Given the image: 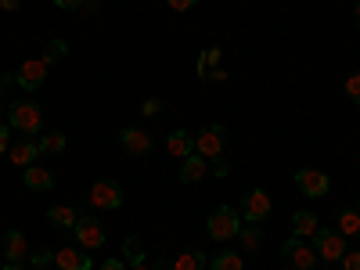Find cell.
<instances>
[{
	"label": "cell",
	"mask_w": 360,
	"mask_h": 270,
	"mask_svg": "<svg viewBox=\"0 0 360 270\" xmlns=\"http://www.w3.org/2000/svg\"><path fill=\"white\" fill-rule=\"evenodd\" d=\"M8 127L11 130H18V134H40V127H44V112H40V105H33V101H15V105H8Z\"/></svg>",
	"instance_id": "6da1fadb"
},
{
	"label": "cell",
	"mask_w": 360,
	"mask_h": 270,
	"mask_svg": "<svg viewBox=\"0 0 360 270\" xmlns=\"http://www.w3.org/2000/svg\"><path fill=\"white\" fill-rule=\"evenodd\" d=\"M205 231H209V238H213V242H227V238H238V231H242V217H238V209L220 205L217 213L209 217Z\"/></svg>",
	"instance_id": "7a4b0ae2"
},
{
	"label": "cell",
	"mask_w": 360,
	"mask_h": 270,
	"mask_svg": "<svg viewBox=\"0 0 360 270\" xmlns=\"http://www.w3.org/2000/svg\"><path fill=\"white\" fill-rule=\"evenodd\" d=\"M224 144H227V127H220V123H213V127H205V130H198V137H195V152L202 155V159H220L224 155Z\"/></svg>",
	"instance_id": "3957f363"
},
{
	"label": "cell",
	"mask_w": 360,
	"mask_h": 270,
	"mask_svg": "<svg viewBox=\"0 0 360 270\" xmlns=\"http://www.w3.org/2000/svg\"><path fill=\"white\" fill-rule=\"evenodd\" d=\"M314 249H317V259L324 263H339L346 256V238L339 231H328V227H317L314 234Z\"/></svg>",
	"instance_id": "277c9868"
},
{
	"label": "cell",
	"mask_w": 360,
	"mask_h": 270,
	"mask_svg": "<svg viewBox=\"0 0 360 270\" xmlns=\"http://www.w3.org/2000/svg\"><path fill=\"white\" fill-rule=\"evenodd\" d=\"M281 252H285V259L295 266V270H314L317 266V249L307 242V238H288V242L281 245Z\"/></svg>",
	"instance_id": "5b68a950"
},
{
	"label": "cell",
	"mask_w": 360,
	"mask_h": 270,
	"mask_svg": "<svg viewBox=\"0 0 360 270\" xmlns=\"http://www.w3.org/2000/svg\"><path fill=\"white\" fill-rule=\"evenodd\" d=\"M72 231H76V242H79V249H86V252H98V249H105V227H101L94 217H79Z\"/></svg>",
	"instance_id": "8992f818"
},
{
	"label": "cell",
	"mask_w": 360,
	"mask_h": 270,
	"mask_svg": "<svg viewBox=\"0 0 360 270\" xmlns=\"http://www.w3.org/2000/svg\"><path fill=\"white\" fill-rule=\"evenodd\" d=\"M47 62L44 58H29V62H22L18 65V72H15V83L22 86V90H40L44 83H47Z\"/></svg>",
	"instance_id": "52a82bcc"
},
{
	"label": "cell",
	"mask_w": 360,
	"mask_h": 270,
	"mask_svg": "<svg viewBox=\"0 0 360 270\" xmlns=\"http://www.w3.org/2000/svg\"><path fill=\"white\" fill-rule=\"evenodd\" d=\"M270 209H274L270 195H266L263 188H252V191L245 195V202H242V220H245V224H259V220L270 217Z\"/></svg>",
	"instance_id": "ba28073f"
},
{
	"label": "cell",
	"mask_w": 360,
	"mask_h": 270,
	"mask_svg": "<svg viewBox=\"0 0 360 270\" xmlns=\"http://www.w3.org/2000/svg\"><path fill=\"white\" fill-rule=\"evenodd\" d=\"M295 188L303 191L307 198H324L328 188H332V180H328V173L307 166V169H299V173H295Z\"/></svg>",
	"instance_id": "9c48e42d"
},
{
	"label": "cell",
	"mask_w": 360,
	"mask_h": 270,
	"mask_svg": "<svg viewBox=\"0 0 360 270\" xmlns=\"http://www.w3.org/2000/svg\"><path fill=\"white\" fill-rule=\"evenodd\" d=\"M90 205L94 209H119L123 205V188H119L115 180H94V188H90Z\"/></svg>",
	"instance_id": "30bf717a"
},
{
	"label": "cell",
	"mask_w": 360,
	"mask_h": 270,
	"mask_svg": "<svg viewBox=\"0 0 360 270\" xmlns=\"http://www.w3.org/2000/svg\"><path fill=\"white\" fill-rule=\"evenodd\" d=\"M54 266H62V270H94V259L86 256V249H58L54 252Z\"/></svg>",
	"instance_id": "8fae6325"
},
{
	"label": "cell",
	"mask_w": 360,
	"mask_h": 270,
	"mask_svg": "<svg viewBox=\"0 0 360 270\" xmlns=\"http://www.w3.org/2000/svg\"><path fill=\"white\" fill-rule=\"evenodd\" d=\"M119 144H123L127 155H148V152H152V137H148L144 130H137V127L119 134Z\"/></svg>",
	"instance_id": "7c38bea8"
},
{
	"label": "cell",
	"mask_w": 360,
	"mask_h": 270,
	"mask_svg": "<svg viewBox=\"0 0 360 270\" xmlns=\"http://www.w3.org/2000/svg\"><path fill=\"white\" fill-rule=\"evenodd\" d=\"M209 169V159H202L198 152H191L188 159H180V184H198Z\"/></svg>",
	"instance_id": "4fadbf2b"
},
{
	"label": "cell",
	"mask_w": 360,
	"mask_h": 270,
	"mask_svg": "<svg viewBox=\"0 0 360 270\" xmlns=\"http://www.w3.org/2000/svg\"><path fill=\"white\" fill-rule=\"evenodd\" d=\"M25 188L29 191H51L54 188V173L47 166H25Z\"/></svg>",
	"instance_id": "5bb4252c"
},
{
	"label": "cell",
	"mask_w": 360,
	"mask_h": 270,
	"mask_svg": "<svg viewBox=\"0 0 360 270\" xmlns=\"http://www.w3.org/2000/svg\"><path fill=\"white\" fill-rule=\"evenodd\" d=\"M166 152L176 155V159H188V155L195 152V137H191L188 130H173V134L166 137Z\"/></svg>",
	"instance_id": "9a60e30c"
},
{
	"label": "cell",
	"mask_w": 360,
	"mask_h": 270,
	"mask_svg": "<svg viewBox=\"0 0 360 270\" xmlns=\"http://www.w3.org/2000/svg\"><path fill=\"white\" fill-rule=\"evenodd\" d=\"M4 252H8V263H22L29 256V242L22 231H8L4 234Z\"/></svg>",
	"instance_id": "2e32d148"
},
{
	"label": "cell",
	"mask_w": 360,
	"mask_h": 270,
	"mask_svg": "<svg viewBox=\"0 0 360 270\" xmlns=\"http://www.w3.org/2000/svg\"><path fill=\"white\" fill-rule=\"evenodd\" d=\"M317 217L310 213V209H299V213H292V234L295 238H314L317 234Z\"/></svg>",
	"instance_id": "e0dca14e"
},
{
	"label": "cell",
	"mask_w": 360,
	"mask_h": 270,
	"mask_svg": "<svg viewBox=\"0 0 360 270\" xmlns=\"http://www.w3.org/2000/svg\"><path fill=\"white\" fill-rule=\"evenodd\" d=\"M37 155H40V144H37V141H18V144L11 148V162H15V166H33Z\"/></svg>",
	"instance_id": "ac0fdd59"
},
{
	"label": "cell",
	"mask_w": 360,
	"mask_h": 270,
	"mask_svg": "<svg viewBox=\"0 0 360 270\" xmlns=\"http://www.w3.org/2000/svg\"><path fill=\"white\" fill-rule=\"evenodd\" d=\"M173 270H205V252H198V249H184V252H176Z\"/></svg>",
	"instance_id": "d6986e66"
},
{
	"label": "cell",
	"mask_w": 360,
	"mask_h": 270,
	"mask_svg": "<svg viewBox=\"0 0 360 270\" xmlns=\"http://www.w3.org/2000/svg\"><path fill=\"white\" fill-rule=\"evenodd\" d=\"M47 220H51L54 227H76L79 213H76L72 205H51V209H47Z\"/></svg>",
	"instance_id": "ffe728a7"
},
{
	"label": "cell",
	"mask_w": 360,
	"mask_h": 270,
	"mask_svg": "<svg viewBox=\"0 0 360 270\" xmlns=\"http://www.w3.org/2000/svg\"><path fill=\"white\" fill-rule=\"evenodd\" d=\"M339 234L342 238H360V209H342L339 213Z\"/></svg>",
	"instance_id": "44dd1931"
},
{
	"label": "cell",
	"mask_w": 360,
	"mask_h": 270,
	"mask_svg": "<svg viewBox=\"0 0 360 270\" xmlns=\"http://www.w3.org/2000/svg\"><path fill=\"white\" fill-rule=\"evenodd\" d=\"M220 47H209V51H202L198 54V65H195V72H198V79H209V72L217 69V62H220Z\"/></svg>",
	"instance_id": "7402d4cb"
},
{
	"label": "cell",
	"mask_w": 360,
	"mask_h": 270,
	"mask_svg": "<svg viewBox=\"0 0 360 270\" xmlns=\"http://www.w3.org/2000/svg\"><path fill=\"white\" fill-rule=\"evenodd\" d=\"M238 242H242V249H245V252H256V249H259V242H263V234H259V227H256V224H242V231H238Z\"/></svg>",
	"instance_id": "603a6c76"
},
{
	"label": "cell",
	"mask_w": 360,
	"mask_h": 270,
	"mask_svg": "<svg viewBox=\"0 0 360 270\" xmlns=\"http://www.w3.org/2000/svg\"><path fill=\"white\" fill-rule=\"evenodd\" d=\"M209 270H245V263H242V256H238V252H220V256H213Z\"/></svg>",
	"instance_id": "cb8c5ba5"
},
{
	"label": "cell",
	"mask_w": 360,
	"mask_h": 270,
	"mask_svg": "<svg viewBox=\"0 0 360 270\" xmlns=\"http://www.w3.org/2000/svg\"><path fill=\"white\" fill-rule=\"evenodd\" d=\"M37 144H40V152L58 155V152H65V134H58V130H54V134H44Z\"/></svg>",
	"instance_id": "d4e9b609"
},
{
	"label": "cell",
	"mask_w": 360,
	"mask_h": 270,
	"mask_svg": "<svg viewBox=\"0 0 360 270\" xmlns=\"http://www.w3.org/2000/svg\"><path fill=\"white\" fill-rule=\"evenodd\" d=\"M65 54H69V44H65V40H51V44L44 47V54H40V58H44L47 65H54V62H62Z\"/></svg>",
	"instance_id": "484cf974"
},
{
	"label": "cell",
	"mask_w": 360,
	"mask_h": 270,
	"mask_svg": "<svg viewBox=\"0 0 360 270\" xmlns=\"http://www.w3.org/2000/svg\"><path fill=\"white\" fill-rule=\"evenodd\" d=\"M123 252H127V263H130V266H134V263H144V242H141L137 234H130V238H127Z\"/></svg>",
	"instance_id": "4316f807"
},
{
	"label": "cell",
	"mask_w": 360,
	"mask_h": 270,
	"mask_svg": "<svg viewBox=\"0 0 360 270\" xmlns=\"http://www.w3.org/2000/svg\"><path fill=\"white\" fill-rule=\"evenodd\" d=\"M346 98L360 105V72H353V76L346 79Z\"/></svg>",
	"instance_id": "83f0119b"
},
{
	"label": "cell",
	"mask_w": 360,
	"mask_h": 270,
	"mask_svg": "<svg viewBox=\"0 0 360 270\" xmlns=\"http://www.w3.org/2000/svg\"><path fill=\"white\" fill-rule=\"evenodd\" d=\"M159 112H162V101H159V98H148V101L141 105V115H148V119L159 115Z\"/></svg>",
	"instance_id": "f1b7e54d"
},
{
	"label": "cell",
	"mask_w": 360,
	"mask_h": 270,
	"mask_svg": "<svg viewBox=\"0 0 360 270\" xmlns=\"http://www.w3.org/2000/svg\"><path fill=\"white\" fill-rule=\"evenodd\" d=\"M339 263H342V270H360V252H349V249H346V256H342Z\"/></svg>",
	"instance_id": "f546056e"
},
{
	"label": "cell",
	"mask_w": 360,
	"mask_h": 270,
	"mask_svg": "<svg viewBox=\"0 0 360 270\" xmlns=\"http://www.w3.org/2000/svg\"><path fill=\"white\" fill-rule=\"evenodd\" d=\"M29 263H33V266H47V263H54V252H29Z\"/></svg>",
	"instance_id": "4dcf8cb0"
},
{
	"label": "cell",
	"mask_w": 360,
	"mask_h": 270,
	"mask_svg": "<svg viewBox=\"0 0 360 270\" xmlns=\"http://www.w3.org/2000/svg\"><path fill=\"white\" fill-rule=\"evenodd\" d=\"M51 4L62 11H76V8H86V0H51Z\"/></svg>",
	"instance_id": "1f68e13d"
},
{
	"label": "cell",
	"mask_w": 360,
	"mask_h": 270,
	"mask_svg": "<svg viewBox=\"0 0 360 270\" xmlns=\"http://www.w3.org/2000/svg\"><path fill=\"white\" fill-rule=\"evenodd\" d=\"M166 4H169L173 11H191V8L198 4V0H166Z\"/></svg>",
	"instance_id": "d6a6232c"
},
{
	"label": "cell",
	"mask_w": 360,
	"mask_h": 270,
	"mask_svg": "<svg viewBox=\"0 0 360 270\" xmlns=\"http://www.w3.org/2000/svg\"><path fill=\"white\" fill-rule=\"evenodd\" d=\"M8 137H11V127H8V123H0V155L8 152Z\"/></svg>",
	"instance_id": "836d02e7"
},
{
	"label": "cell",
	"mask_w": 360,
	"mask_h": 270,
	"mask_svg": "<svg viewBox=\"0 0 360 270\" xmlns=\"http://www.w3.org/2000/svg\"><path fill=\"white\" fill-rule=\"evenodd\" d=\"M227 169H231V166H227V159H224V155H220V159H213V173H217V176H227Z\"/></svg>",
	"instance_id": "e575fe53"
},
{
	"label": "cell",
	"mask_w": 360,
	"mask_h": 270,
	"mask_svg": "<svg viewBox=\"0 0 360 270\" xmlns=\"http://www.w3.org/2000/svg\"><path fill=\"white\" fill-rule=\"evenodd\" d=\"M0 8H4V11H18L22 0H0Z\"/></svg>",
	"instance_id": "d590c367"
},
{
	"label": "cell",
	"mask_w": 360,
	"mask_h": 270,
	"mask_svg": "<svg viewBox=\"0 0 360 270\" xmlns=\"http://www.w3.org/2000/svg\"><path fill=\"white\" fill-rule=\"evenodd\" d=\"M101 270H127V266L119 263V259H105V263H101Z\"/></svg>",
	"instance_id": "8d00e7d4"
},
{
	"label": "cell",
	"mask_w": 360,
	"mask_h": 270,
	"mask_svg": "<svg viewBox=\"0 0 360 270\" xmlns=\"http://www.w3.org/2000/svg\"><path fill=\"white\" fill-rule=\"evenodd\" d=\"M220 79H227V72H224V69H213V72H209V83H220Z\"/></svg>",
	"instance_id": "74e56055"
},
{
	"label": "cell",
	"mask_w": 360,
	"mask_h": 270,
	"mask_svg": "<svg viewBox=\"0 0 360 270\" xmlns=\"http://www.w3.org/2000/svg\"><path fill=\"white\" fill-rule=\"evenodd\" d=\"M11 79H15V76H8V72L0 76V94H4V90H8V83H11Z\"/></svg>",
	"instance_id": "f35d334b"
},
{
	"label": "cell",
	"mask_w": 360,
	"mask_h": 270,
	"mask_svg": "<svg viewBox=\"0 0 360 270\" xmlns=\"http://www.w3.org/2000/svg\"><path fill=\"white\" fill-rule=\"evenodd\" d=\"M4 270H33V266H22V263H4Z\"/></svg>",
	"instance_id": "ab89813d"
},
{
	"label": "cell",
	"mask_w": 360,
	"mask_h": 270,
	"mask_svg": "<svg viewBox=\"0 0 360 270\" xmlns=\"http://www.w3.org/2000/svg\"><path fill=\"white\" fill-rule=\"evenodd\" d=\"M130 270H152V266H148V263H134Z\"/></svg>",
	"instance_id": "60d3db41"
},
{
	"label": "cell",
	"mask_w": 360,
	"mask_h": 270,
	"mask_svg": "<svg viewBox=\"0 0 360 270\" xmlns=\"http://www.w3.org/2000/svg\"><path fill=\"white\" fill-rule=\"evenodd\" d=\"M356 25H360V0H356Z\"/></svg>",
	"instance_id": "b9f144b4"
},
{
	"label": "cell",
	"mask_w": 360,
	"mask_h": 270,
	"mask_svg": "<svg viewBox=\"0 0 360 270\" xmlns=\"http://www.w3.org/2000/svg\"><path fill=\"white\" fill-rule=\"evenodd\" d=\"M0 112H4V105H0Z\"/></svg>",
	"instance_id": "7bdbcfd3"
},
{
	"label": "cell",
	"mask_w": 360,
	"mask_h": 270,
	"mask_svg": "<svg viewBox=\"0 0 360 270\" xmlns=\"http://www.w3.org/2000/svg\"><path fill=\"white\" fill-rule=\"evenodd\" d=\"M356 209H360V205H356Z\"/></svg>",
	"instance_id": "ee69618b"
}]
</instances>
